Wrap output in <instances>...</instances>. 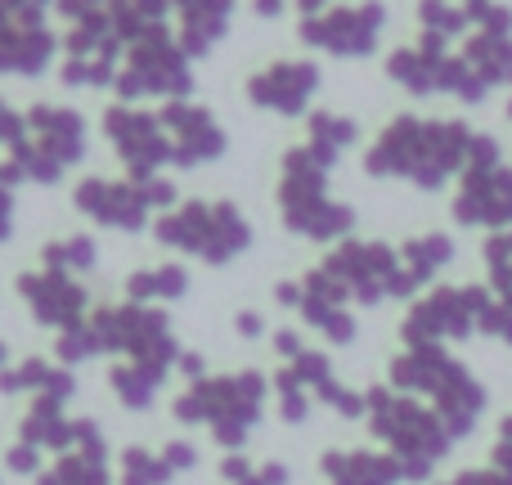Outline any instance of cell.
<instances>
[{
  "label": "cell",
  "mask_w": 512,
  "mask_h": 485,
  "mask_svg": "<svg viewBox=\"0 0 512 485\" xmlns=\"http://www.w3.org/2000/svg\"><path fill=\"white\" fill-rule=\"evenodd\" d=\"M472 135L477 131L468 122H418V117H400L369 149L364 167H369V176H409L423 189H441L450 176L468 171Z\"/></svg>",
  "instance_id": "obj_1"
},
{
  "label": "cell",
  "mask_w": 512,
  "mask_h": 485,
  "mask_svg": "<svg viewBox=\"0 0 512 485\" xmlns=\"http://www.w3.org/2000/svg\"><path fill=\"white\" fill-rule=\"evenodd\" d=\"M391 391L427 396L454 441L472 436V427L486 414V387L472 378L468 364L445 355V346H409V351H400L391 360Z\"/></svg>",
  "instance_id": "obj_2"
},
{
  "label": "cell",
  "mask_w": 512,
  "mask_h": 485,
  "mask_svg": "<svg viewBox=\"0 0 512 485\" xmlns=\"http://www.w3.org/2000/svg\"><path fill=\"white\" fill-rule=\"evenodd\" d=\"M364 414H369V432L387 445V454L400 463L409 485H432V472L445 454L454 450V436L436 418L432 405L418 396H400L391 387L364 391Z\"/></svg>",
  "instance_id": "obj_3"
},
{
  "label": "cell",
  "mask_w": 512,
  "mask_h": 485,
  "mask_svg": "<svg viewBox=\"0 0 512 485\" xmlns=\"http://www.w3.org/2000/svg\"><path fill=\"white\" fill-rule=\"evenodd\" d=\"M261 409H265V378L248 369V373H230V378L189 382L185 396H176L171 414L180 423H207L225 454H239V445H248L252 427L261 423Z\"/></svg>",
  "instance_id": "obj_4"
},
{
  "label": "cell",
  "mask_w": 512,
  "mask_h": 485,
  "mask_svg": "<svg viewBox=\"0 0 512 485\" xmlns=\"http://www.w3.org/2000/svg\"><path fill=\"white\" fill-rule=\"evenodd\" d=\"M495 306V292L481 283H463V288H436L423 297L400 324L405 346H441V342H463L481 328L486 310Z\"/></svg>",
  "instance_id": "obj_5"
},
{
  "label": "cell",
  "mask_w": 512,
  "mask_h": 485,
  "mask_svg": "<svg viewBox=\"0 0 512 485\" xmlns=\"http://www.w3.org/2000/svg\"><path fill=\"white\" fill-rule=\"evenodd\" d=\"M454 221L459 225H490L512 230V171L499 167H468L454 194Z\"/></svg>",
  "instance_id": "obj_6"
},
{
  "label": "cell",
  "mask_w": 512,
  "mask_h": 485,
  "mask_svg": "<svg viewBox=\"0 0 512 485\" xmlns=\"http://www.w3.org/2000/svg\"><path fill=\"white\" fill-rule=\"evenodd\" d=\"M382 18H387V9L369 0V5H360V9H337V14H328V18H310V23L301 27V36L333 54H369L373 45H378Z\"/></svg>",
  "instance_id": "obj_7"
},
{
  "label": "cell",
  "mask_w": 512,
  "mask_h": 485,
  "mask_svg": "<svg viewBox=\"0 0 512 485\" xmlns=\"http://www.w3.org/2000/svg\"><path fill=\"white\" fill-rule=\"evenodd\" d=\"M23 297L32 301L36 319L41 324H59L63 333L68 328H81V310H86V292L77 283H68V274H27L23 279Z\"/></svg>",
  "instance_id": "obj_8"
},
{
  "label": "cell",
  "mask_w": 512,
  "mask_h": 485,
  "mask_svg": "<svg viewBox=\"0 0 512 485\" xmlns=\"http://www.w3.org/2000/svg\"><path fill=\"white\" fill-rule=\"evenodd\" d=\"M319 472L328 477V485H400L405 472L391 454H373V450H328L319 459Z\"/></svg>",
  "instance_id": "obj_9"
},
{
  "label": "cell",
  "mask_w": 512,
  "mask_h": 485,
  "mask_svg": "<svg viewBox=\"0 0 512 485\" xmlns=\"http://www.w3.org/2000/svg\"><path fill=\"white\" fill-rule=\"evenodd\" d=\"M315 86H319V72L310 68V63H279V68H270L265 77L252 81V95H256V104H265V108L301 113Z\"/></svg>",
  "instance_id": "obj_10"
},
{
  "label": "cell",
  "mask_w": 512,
  "mask_h": 485,
  "mask_svg": "<svg viewBox=\"0 0 512 485\" xmlns=\"http://www.w3.org/2000/svg\"><path fill=\"white\" fill-rule=\"evenodd\" d=\"M468 68L477 72L486 86H512V41L508 36H472L468 50H463Z\"/></svg>",
  "instance_id": "obj_11"
},
{
  "label": "cell",
  "mask_w": 512,
  "mask_h": 485,
  "mask_svg": "<svg viewBox=\"0 0 512 485\" xmlns=\"http://www.w3.org/2000/svg\"><path fill=\"white\" fill-rule=\"evenodd\" d=\"M297 310L306 315V324H310V328H319V333L328 337V342H337V346L355 342V315H346V310H342V306H333V301L301 292V306H297Z\"/></svg>",
  "instance_id": "obj_12"
},
{
  "label": "cell",
  "mask_w": 512,
  "mask_h": 485,
  "mask_svg": "<svg viewBox=\"0 0 512 485\" xmlns=\"http://www.w3.org/2000/svg\"><path fill=\"white\" fill-rule=\"evenodd\" d=\"M450 256H454V243L445 239V234H432V239H418L405 247V270L414 274L418 283H427L441 265H450Z\"/></svg>",
  "instance_id": "obj_13"
},
{
  "label": "cell",
  "mask_w": 512,
  "mask_h": 485,
  "mask_svg": "<svg viewBox=\"0 0 512 485\" xmlns=\"http://www.w3.org/2000/svg\"><path fill=\"white\" fill-rule=\"evenodd\" d=\"M436 90H450V95H459L463 104H481V99L490 95V86L468 68V59H463V54H459V59H445L441 63V86H436Z\"/></svg>",
  "instance_id": "obj_14"
},
{
  "label": "cell",
  "mask_w": 512,
  "mask_h": 485,
  "mask_svg": "<svg viewBox=\"0 0 512 485\" xmlns=\"http://www.w3.org/2000/svg\"><path fill=\"white\" fill-rule=\"evenodd\" d=\"M176 472L167 468L162 454H149V450H126L122 454V485H167Z\"/></svg>",
  "instance_id": "obj_15"
},
{
  "label": "cell",
  "mask_w": 512,
  "mask_h": 485,
  "mask_svg": "<svg viewBox=\"0 0 512 485\" xmlns=\"http://www.w3.org/2000/svg\"><path fill=\"white\" fill-rule=\"evenodd\" d=\"M274 391H279V418L283 423H306L310 418V391L297 382V373L283 364L279 373H274Z\"/></svg>",
  "instance_id": "obj_16"
},
{
  "label": "cell",
  "mask_w": 512,
  "mask_h": 485,
  "mask_svg": "<svg viewBox=\"0 0 512 485\" xmlns=\"http://www.w3.org/2000/svg\"><path fill=\"white\" fill-rule=\"evenodd\" d=\"M418 18H423L427 32H436V36H463L472 27L468 9L445 5V0H423V5H418Z\"/></svg>",
  "instance_id": "obj_17"
},
{
  "label": "cell",
  "mask_w": 512,
  "mask_h": 485,
  "mask_svg": "<svg viewBox=\"0 0 512 485\" xmlns=\"http://www.w3.org/2000/svg\"><path fill=\"white\" fill-rule=\"evenodd\" d=\"M486 265H490V283L499 297H512V230H499L486 243Z\"/></svg>",
  "instance_id": "obj_18"
},
{
  "label": "cell",
  "mask_w": 512,
  "mask_h": 485,
  "mask_svg": "<svg viewBox=\"0 0 512 485\" xmlns=\"http://www.w3.org/2000/svg\"><path fill=\"white\" fill-rule=\"evenodd\" d=\"M310 131H315V144H328V149H342V144L355 140L351 117H333V113H315L310 117Z\"/></svg>",
  "instance_id": "obj_19"
},
{
  "label": "cell",
  "mask_w": 512,
  "mask_h": 485,
  "mask_svg": "<svg viewBox=\"0 0 512 485\" xmlns=\"http://www.w3.org/2000/svg\"><path fill=\"white\" fill-rule=\"evenodd\" d=\"M477 333L499 337V342H508V346H512V297H495V306L486 310V319H481Z\"/></svg>",
  "instance_id": "obj_20"
},
{
  "label": "cell",
  "mask_w": 512,
  "mask_h": 485,
  "mask_svg": "<svg viewBox=\"0 0 512 485\" xmlns=\"http://www.w3.org/2000/svg\"><path fill=\"white\" fill-rule=\"evenodd\" d=\"M5 468L14 472V477H41V450L27 441H18L14 450L5 454Z\"/></svg>",
  "instance_id": "obj_21"
},
{
  "label": "cell",
  "mask_w": 512,
  "mask_h": 485,
  "mask_svg": "<svg viewBox=\"0 0 512 485\" xmlns=\"http://www.w3.org/2000/svg\"><path fill=\"white\" fill-rule=\"evenodd\" d=\"M162 459H167V468H171V472H189V468L198 463V450H194L189 441H171L167 450H162Z\"/></svg>",
  "instance_id": "obj_22"
},
{
  "label": "cell",
  "mask_w": 512,
  "mask_h": 485,
  "mask_svg": "<svg viewBox=\"0 0 512 485\" xmlns=\"http://www.w3.org/2000/svg\"><path fill=\"white\" fill-rule=\"evenodd\" d=\"M454 485H512V472H499V468H468L454 477Z\"/></svg>",
  "instance_id": "obj_23"
},
{
  "label": "cell",
  "mask_w": 512,
  "mask_h": 485,
  "mask_svg": "<svg viewBox=\"0 0 512 485\" xmlns=\"http://www.w3.org/2000/svg\"><path fill=\"white\" fill-rule=\"evenodd\" d=\"M239 485H288V468L283 463H265V468H252Z\"/></svg>",
  "instance_id": "obj_24"
},
{
  "label": "cell",
  "mask_w": 512,
  "mask_h": 485,
  "mask_svg": "<svg viewBox=\"0 0 512 485\" xmlns=\"http://www.w3.org/2000/svg\"><path fill=\"white\" fill-rule=\"evenodd\" d=\"M274 346H279V355H283V360H297V355L301 351H306V346H301V337L297 333H288V328H283V333H274Z\"/></svg>",
  "instance_id": "obj_25"
},
{
  "label": "cell",
  "mask_w": 512,
  "mask_h": 485,
  "mask_svg": "<svg viewBox=\"0 0 512 485\" xmlns=\"http://www.w3.org/2000/svg\"><path fill=\"white\" fill-rule=\"evenodd\" d=\"M239 333H243V337H261L265 328H261V319H256V315H243V319H239Z\"/></svg>",
  "instance_id": "obj_26"
},
{
  "label": "cell",
  "mask_w": 512,
  "mask_h": 485,
  "mask_svg": "<svg viewBox=\"0 0 512 485\" xmlns=\"http://www.w3.org/2000/svg\"><path fill=\"white\" fill-rule=\"evenodd\" d=\"M499 441H508V445H512V414L504 418V423H499Z\"/></svg>",
  "instance_id": "obj_27"
},
{
  "label": "cell",
  "mask_w": 512,
  "mask_h": 485,
  "mask_svg": "<svg viewBox=\"0 0 512 485\" xmlns=\"http://www.w3.org/2000/svg\"><path fill=\"white\" fill-rule=\"evenodd\" d=\"M0 369H5V346H0Z\"/></svg>",
  "instance_id": "obj_28"
},
{
  "label": "cell",
  "mask_w": 512,
  "mask_h": 485,
  "mask_svg": "<svg viewBox=\"0 0 512 485\" xmlns=\"http://www.w3.org/2000/svg\"><path fill=\"white\" fill-rule=\"evenodd\" d=\"M468 5H481V0H463V9H468Z\"/></svg>",
  "instance_id": "obj_29"
},
{
  "label": "cell",
  "mask_w": 512,
  "mask_h": 485,
  "mask_svg": "<svg viewBox=\"0 0 512 485\" xmlns=\"http://www.w3.org/2000/svg\"><path fill=\"white\" fill-rule=\"evenodd\" d=\"M432 485H454V481H432Z\"/></svg>",
  "instance_id": "obj_30"
},
{
  "label": "cell",
  "mask_w": 512,
  "mask_h": 485,
  "mask_svg": "<svg viewBox=\"0 0 512 485\" xmlns=\"http://www.w3.org/2000/svg\"><path fill=\"white\" fill-rule=\"evenodd\" d=\"M508 117H512V104H508Z\"/></svg>",
  "instance_id": "obj_31"
}]
</instances>
